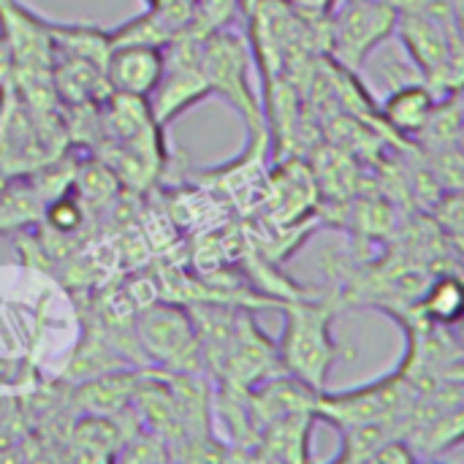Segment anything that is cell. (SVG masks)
<instances>
[{
    "label": "cell",
    "mask_w": 464,
    "mask_h": 464,
    "mask_svg": "<svg viewBox=\"0 0 464 464\" xmlns=\"http://www.w3.org/2000/svg\"><path fill=\"white\" fill-rule=\"evenodd\" d=\"M250 52L253 49L239 33L223 27L201 38V68L209 92L228 101V106L242 114L250 133H264V103L250 84Z\"/></svg>",
    "instance_id": "277c9868"
},
{
    "label": "cell",
    "mask_w": 464,
    "mask_h": 464,
    "mask_svg": "<svg viewBox=\"0 0 464 464\" xmlns=\"http://www.w3.org/2000/svg\"><path fill=\"white\" fill-rule=\"evenodd\" d=\"M411 381L405 378L402 367L394 375H386L375 383H367L362 389L326 394L321 392L315 416L334 424L337 430L372 424V421H400L413 400L411 397Z\"/></svg>",
    "instance_id": "52a82bcc"
},
{
    "label": "cell",
    "mask_w": 464,
    "mask_h": 464,
    "mask_svg": "<svg viewBox=\"0 0 464 464\" xmlns=\"http://www.w3.org/2000/svg\"><path fill=\"white\" fill-rule=\"evenodd\" d=\"M163 71V46L117 44L109 46L103 60V79L111 92L147 98Z\"/></svg>",
    "instance_id": "ba28073f"
},
{
    "label": "cell",
    "mask_w": 464,
    "mask_h": 464,
    "mask_svg": "<svg viewBox=\"0 0 464 464\" xmlns=\"http://www.w3.org/2000/svg\"><path fill=\"white\" fill-rule=\"evenodd\" d=\"M139 378L136 372H125V370H109V372H101L90 381H82L79 386V405L87 411V413H95V416H117V413H125L133 402V392L139 386Z\"/></svg>",
    "instance_id": "8fae6325"
},
{
    "label": "cell",
    "mask_w": 464,
    "mask_h": 464,
    "mask_svg": "<svg viewBox=\"0 0 464 464\" xmlns=\"http://www.w3.org/2000/svg\"><path fill=\"white\" fill-rule=\"evenodd\" d=\"M343 307V291H324L318 296H291L280 302L283 334L277 359L283 372L315 392H326L329 375L351 351L334 340V321Z\"/></svg>",
    "instance_id": "6da1fadb"
},
{
    "label": "cell",
    "mask_w": 464,
    "mask_h": 464,
    "mask_svg": "<svg viewBox=\"0 0 464 464\" xmlns=\"http://www.w3.org/2000/svg\"><path fill=\"white\" fill-rule=\"evenodd\" d=\"M419 307H421L424 318H430L440 326L457 324L462 315V283H459V277H454V275L438 277L427 288V294L421 296Z\"/></svg>",
    "instance_id": "4fadbf2b"
},
{
    "label": "cell",
    "mask_w": 464,
    "mask_h": 464,
    "mask_svg": "<svg viewBox=\"0 0 464 464\" xmlns=\"http://www.w3.org/2000/svg\"><path fill=\"white\" fill-rule=\"evenodd\" d=\"M147 3V8H155V11H160V8H169L171 3H177V0H144Z\"/></svg>",
    "instance_id": "2e32d148"
},
{
    "label": "cell",
    "mask_w": 464,
    "mask_h": 464,
    "mask_svg": "<svg viewBox=\"0 0 464 464\" xmlns=\"http://www.w3.org/2000/svg\"><path fill=\"white\" fill-rule=\"evenodd\" d=\"M139 353L166 372H204V356L193 315L174 299H152L133 313Z\"/></svg>",
    "instance_id": "7a4b0ae2"
},
{
    "label": "cell",
    "mask_w": 464,
    "mask_h": 464,
    "mask_svg": "<svg viewBox=\"0 0 464 464\" xmlns=\"http://www.w3.org/2000/svg\"><path fill=\"white\" fill-rule=\"evenodd\" d=\"M394 38L421 73L424 84L438 95L459 92L462 79V44L459 27H449L416 11H397Z\"/></svg>",
    "instance_id": "3957f363"
},
{
    "label": "cell",
    "mask_w": 464,
    "mask_h": 464,
    "mask_svg": "<svg viewBox=\"0 0 464 464\" xmlns=\"http://www.w3.org/2000/svg\"><path fill=\"white\" fill-rule=\"evenodd\" d=\"M315 419L318 416L313 411H304L269 421L266 427H261L256 438L253 457L272 459V462H307Z\"/></svg>",
    "instance_id": "9c48e42d"
},
{
    "label": "cell",
    "mask_w": 464,
    "mask_h": 464,
    "mask_svg": "<svg viewBox=\"0 0 464 464\" xmlns=\"http://www.w3.org/2000/svg\"><path fill=\"white\" fill-rule=\"evenodd\" d=\"M3 182H5V179H3V177H0V185H3Z\"/></svg>",
    "instance_id": "e0dca14e"
},
{
    "label": "cell",
    "mask_w": 464,
    "mask_h": 464,
    "mask_svg": "<svg viewBox=\"0 0 464 464\" xmlns=\"http://www.w3.org/2000/svg\"><path fill=\"white\" fill-rule=\"evenodd\" d=\"M209 95L201 68V38L182 33L163 46V71L155 90L147 95V106L158 125H169Z\"/></svg>",
    "instance_id": "8992f818"
},
{
    "label": "cell",
    "mask_w": 464,
    "mask_h": 464,
    "mask_svg": "<svg viewBox=\"0 0 464 464\" xmlns=\"http://www.w3.org/2000/svg\"><path fill=\"white\" fill-rule=\"evenodd\" d=\"M177 33L174 27L166 22V16L155 8H144L141 14H136L133 19L117 24V27H106V41L109 46L117 44H150V46H166L169 41H174Z\"/></svg>",
    "instance_id": "7c38bea8"
},
{
    "label": "cell",
    "mask_w": 464,
    "mask_h": 464,
    "mask_svg": "<svg viewBox=\"0 0 464 464\" xmlns=\"http://www.w3.org/2000/svg\"><path fill=\"white\" fill-rule=\"evenodd\" d=\"M397 8L389 0H343L321 24L324 49L332 60L353 73L389 38H394Z\"/></svg>",
    "instance_id": "5b68a950"
},
{
    "label": "cell",
    "mask_w": 464,
    "mask_h": 464,
    "mask_svg": "<svg viewBox=\"0 0 464 464\" xmlns=\"http://www.w3.org/2000/svg\"><path fill=\"white\" fill-rule=\"evenodd\" d=\"M280 3L307 27H321L340 5V0H280Z\"/></svg>",
    "instance_id": "5bb4252c"
},
{
    "label": "cell",
    "mask_w": 464,
    "mask_h": 464,
    "mask_svg": "<svg viewBox=\"0 0 464 464\" xmlns=\"http://www.w3.org/2000/svg\"><path fill=\"white\" fill-rule=\"evenodd\" d=\"M435 103L438 95L424 82H411L386 92V101L381 106V120L400 139H413L432 117Z\"/></svg>",
    "instance_id": "30bf717a"
},
{
    "label": "cell",
    "mask_w": 464,
    "mask_h": 464,
    "mask_svg": "<svg viewBox=\"0 0 464 464\" xmlns=\"http://www.w3.org/2000/svg\"><path fill=\"white\" fill-rule=\"evenodd\" d=\"M14 87H16V60H14L8 38L0 33V92L14 90Z\"/></svg>",
    "instance_id": "9a60e30c"
}]
</instances>
